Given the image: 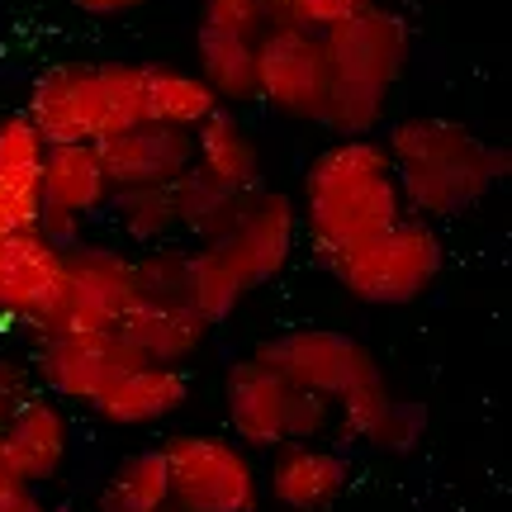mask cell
<instances>
[{
    "instance_id": "32",
    "label": "cell",
    "mask_w": 512,
    "mask_h": 512,
    "mask_svg": "<svg viewBox=\"0 0 512 512\" xmlns=\"http://www.w3.org/2000/svg\"><path fill=\"white\" fill-rule=\"evenodd\" d=\"M0 512H48V508H43V503L34 498V489H24V494L5 498V503H0Z\"/></svg>"
},
{
    "instance_id": "9",
    "label": "cell",
    "mask_w": 512,
    "mask_h": 512,
    "mask_svg": "<svg viewBox=\"0 0 512 512\" xmlns=\"http://www.w3.org/2000/svg\"><path fill=\"white\" fill-rule=\"evenodd\" d=\"M328 91L332 67L323 34L275 15L266 34L256 38V100L294 124H323Z\"/></svg>"
},
{
    "instance_id": "7",
    "label": "cell",
    "mask_w": 512,
    "mask_h": 512,
    "mask_svg": "<svg viewBox=\"0 0 512 512\" xmlns=\"http://www.w3.org/2000/svg\"><path fill=\"white\" fill-rule=\"evenodd\" d=\"M446 271V242H441L437 223L403 214L394 228H384L380 238L361 242L356 252L337 256L328 275L361 304L375 309H403L418 304Z\"/></svg>"
},
{
    "instance_id": "3",
    "label": "cell",
    "mask_w": 512,
    "mask_h": 512,
    "mask_svg": "<svg viewBox=\"0 0 512 512\" xmlns=\"http://www.w3.org/2000/svg\"><path fill=\"white\" fill-rule=\"evenodd\" d=\"M323 48H328L332 67V91L323 124L332 138H370L384 128L389 95L408 72L413 57V29L394 5H366L347 15L342 24L323 29Z\"/></svg>"
},
{
    "instance_id": "4",
    "label": "cell",
    "mask_w": 512,
    "mask_h": 512,
    "mask_svg": "<svg viewBox=\"0 0 512 512\" xmlns=\"http://www.w3.org/2000/svg\"><path fill=\"white\" fill-rule=\"evenodd\" d=\"M256 361H266L271 370H280L290 384L323 394L337 408V427L347 437L366 441L375 437L380 418L394 403V389L384 380V366L375 361V351L337 328H290L266 337L252 351Z\"/></svg>"
},
{
    "instance_id": "28",
    "label": "cell",
    "mask_w": 512,
    "mask_h": 512,
    "mask_svg": "<svg viewBox=\"0 0 512 512\" xmlns=\"http://www.w3.org/2000/svg\"><path fill=\"white\" fill-rule=\"evenodd\" d=\"M422 432H427V408L394 394V403H389V413L380 418L370 446H375V451H389V456H408V451L422 441Z\"/></svg>"
},
{
    "instance_id": "5",
    "label": "cell",
    "mask_w": 512,
    "mask_h": 512,
    "mask_svg": "<svg viewBox=\"0 0 512 512\" xmlns=\"http://www.w3.org/2000/svg\"><path fill=\"white\" fill-rule=\"evenodd\" d=\"M24 119L43 143H100L143 124V62H57L29 86Z\"/></svg>"
},
{
    "instance_id": "15",
    "label": "cell",
    "mask_w": 512,
    "mask_h": 512,
    "mask_svg": "<svg viewBox=\"0 0 512 512\" xmlns=\"http://www.w3.org/2000/svg\"><path fill=\"white\" fill-rule=\"evenodd\" d=\"M67 446H72V422L62 413L53 394H24V399L0 418V456L15 470L24 489H38L67 465Z\"/></svg>"
},
{
    "instance_id": "25",
    "label": "cell",
    "mask_w": 512,
    "mask_h": 512,
    "mask_svg": "<svg viewBox=\"0 0 512 512\" xmlns=\"http://www.w3.org/2000/svg\"><path fill=\"white\" fill-rule=\"evenodd\" d=\"M162 508H171L162 446L128 451L114 465V475L105 479V489H100V512H162Z\"/></svg>"
},
{
    "instance_id": "1",
    "label": "cell",
    "mask_w": 512,
    "mask_h": 512,
    "mask_svg": "<svg viewBox=\"0 0 512 512\" xmlns=\"http://www.w3.org/2000/svg\"><path fill=\"white\" fill-rule=\"evenodd\" d=\"M294 204H299V238H309L323 271L408 214L394 162L375 133L332 138L309 162Z\"/></svg>"
},
{
    "instance_id": "14",
    "label": "cell",
    "mask_w": 512,
    "mask_h": 512,
    "mask_svg": "<svg viewBox=\"0 0 512 512\" xmlns=\"http://www.w3.org/2000/svg\"><path fill=\"white\" fill-rule=\"evenodd\" d=\"M67 285V247L43 238L38 228L0 233V318L29 332L48 323Z\"/></svg>"
},
{
    "instance_id": "12",
    "label": "cell",
    "mask_w": 512,
    "mask_h": 512,
    "mask_svg": "<svg viewBox=\"0 0 512 512\" xmlns=\"http://www.w3.org/2000/svg\"><path fill=\"white\" fill-rule=\"evenodd\" d=\"M114 185L95 143H48L38 171V233L57 247L86 238L91 219L105 214Z\"/></svg>"
},
{
    "instance_id": "17",
    "label": "cell",
    "mask_w": 512,
    "mask_h": 512,
    "mask_svg": "<svg viewBox=\"0 0 512 512\" xmlns=\"http://www.w3.org/2000/svg\"><path fill=\"white\" fill-rule=\"evenodd\" d=\"M351 465L328 441H285L271 451L266 489L285 512H323L347 494Z\"/></svg>"
},
{
    "instance_id": "21",
    "label": "cell",
    "mask_w": 512,
    "mask_h": 512,
    "mask_svg": "<svg viewBox=\"0 0 512 512\" xmlns=\"http://www.w3.org/2000/svg\"><path fill=\"white\" fill-rule=\"evenodd\" d=\"M190 133H195V171L200 176L228 185V190H256L261 185V147H256L252 128L228 105H219Z\"/></svg>"
},
{
    "instance_id": "20",
    "label": "cell",
    "mask_w": 512,
    "mask_h": 512,
    "mask_svg": "<svg viewBox=\"0 0 512 512\" xmlns=\"http://www.w3.org/2000/svg\"><path fill=\"white\" fill-rule=\"evenodd\" d=\"M43 138L24 119V110L0 114V233L38 228V171H43Z\"/></svg>"
},
{
    "instance_id": "34",
    "label": "cell",
    "mask_w": 512,
    "mask_h": 512,
    "mask_svg": "<svg viewBox=\"0 0 512 512\" xmlns=\"http://www.w3.org/2000/svg\"><path fill=\"white\" fill-rule=\"evenodd\" d=\"M266 5H271L275 15H285V10H290V0H266Z\"/></svg>"
},
{
    "instance_id": "18",
    "label": "cell",
    "mask_w": 512,
    "mask_h": 512,
    "mask_svg": "<svg viewBox=\"0 0 512 512\" xmlns=\"http://www.w3.org/2000/svg\"><path fill=\"white\" fill-rule=\"evenodd\" d=\"M190 375L185 366H157V361H138L124 375L105 384V394L91 403V413L110 427H157V422L176 418L190 403Z\"/></svg>"
},
{
    "instance_id": "24",
    "label": "cell",
    "mask_w": 512,
    "mask_h": 512,
    "mask_svg": "<svg viewBox=\"0 0 512 512\" xmlns=\"http://www.w3.org/2000/svg\"><path fill=\"white\" fill-rule=\"evenodd\" d=\"M247 190H228V185L200 176L195 166L185 171L181 181L171 185V200H176V233L190 242H214L228 233V223L238 214V204Z\"/></svg>"
},
{
    "instance_id": "27",
    "label": "cell",
    "mask_w": 512,
    "mask_h": 512,
    "mask_svg": "<svg viewBox=\"0 0 512 512\" xmlns=\"http://www.w3.org/2000/svg\"><path fill=\"white\" fill-rule=\"evenodd\" d=\"M133 285H138V299L190 304V247H176V242L143 247L133 256Z\"/></svg>"
},
{
    "instance_id": "13",
    "label": "cell",
    "mask_w": 512,
    "mask_h": 512,
    "mask_svg": "<svg viewBox=\"0 0 512 512\" xmlns=\"http://www.w3.org/2000/svg\"><path fill=\"white\" fill-rule=\"evenodd\" d=\"M214 242L242 266V275L252 280V290H261V285L280 280L285 266L294 261V247H299V204L285 190L256 185V190L242 195L228 233Z\"/></svg>"
},
{
    "instance_id": "16",
    "label": "cell",
    "mask_w": 512,
    "mask_h": 512,
    "mask_svg": "<svg viewBox=\"0 0 512 512\" xmlns=\"http://www.w3.org/2000/svg\"><path fill=\"white\" fill-rule=\"evenodd\" d=\"M114 190L128 185H176L195 166V133L176 124H128L95 143Z\"/></svg>"
},
{
    "instance_id": "11",
    "label": "cell",
    "mask_w": 512,
    "mask_h": 512,
    "mask_svg": "<svg viewBox=\"0 0 512 512\" xmlns=\"http://www.w3.org/2000/svg\"><path fill=\"white\" fill-rule=\"evenodd\" d=\"M138 299L133 285V252L114 247V242H91L81 238L67 247V285H62V304L53 309L48 323H38L29 332H105L119 328V318L128 304Z\"/></svg>"
},
{
    "instance_id": "2",
    "label": "cell",
    "mask_w": 512,
    "mask_h": 512,
    "mask_svg": "<svg viewBox=\"0 0 512 512\" xmlns=\"http://www.w3.org/2000/svg\"><path fill=\"white\" fill-rule=\"evenodd\" d=\"M384 152L394 162L403 209L418 219H456L508 181L512 152L479 138L470 124L446 114H408L384 128Z\"/></svg>"
},
{
    "instance_id": "30",
    "label": "cell",
    "mask_w": 512,
    "mask_h": 512,
    "mask_svg": "<svg viewBox=\"0 0 512 512\" xmlns=\"http://www.w3.org/2000/svg\"><path fill=\"white\" fill-rule=\"evenodd\" d=\"M366 5H375V0H290L285 19L304 24V29H313V34H323V29H332V24H342L347 15L366 10Z\"/></svg>"
},
{
    "instance_id": "8",
    "label": "cell",
    "mask_w": 512,
    "mask_h": 512,
    "mask_svg": "<svg viewBox=\"0 0 512 512\" xmlns=\"http://www.w3.org/2000/svg\"><path fill=\"white\" fill-rule=\"evenodd\" d=\"M166 489L176 512H256L261 470L247 446L219 432H171L162 441Z\"/></svg>"
},
{
    "instance_id": "29",
    "label": "cell",
    "mask_w": 512,
    "mask_h": 512,
    "mask_svg": "<svg viewBox=\"0 0 512 512\" xmlns=\"http://www.w3.org/2000/svg\"><path fill=\"white\" fill-rule=\"evenodd\" d=\"M271 19L275 10L266 0H200V19L195 24H214V29H228V34L261 38Z\"/></svg>"
},
{
    "instance_id": "19",
    "label": "cell",
    "mask_w": 512,
    "mask_h": 512,
    "mask_svg": "<svg viewBox=\"0 0 512 512\" xmlns=\"http://www.w3.org/2000/svg\"><path fill=\"white\" fill-rule=\"evenodd\" d=\"M119 337L157 366H185L209 337V323L195 304H157V299H133L119 318Z\"/></svg>"
},
{
    "instance_id": "22",
    "label": "cell",
    "mask_w": 512,
    "mask_h": 512,
    "mask_svg": "<svg viewBox=\"0 0 512 512\" xmlns=\"http://www.w3.org/2000/svg\"><path fill=\"white\" fill-rule=\"evenodd\" d=\"M195 72L209 81L219 105L238 110L256 100V38L228 34L214 24H195Z\"/></svg>"
},
{
    "instance_id": "6",
    "label": "cell",
    "mask_w": 512,
    "mask_h": 512,
    "mask_svg": "<svg viewBox=\"0 0 512 512\" xmlns=\"http://www.w3.org/2000/svg\"><path fill=\"white\" fill-rule=\"evenodd\" d=\"M223 413L233 422V441L247 451H275L285 441H328L337 408L323 394L290 384L256 356H242L223 370Z\"/></svg>"
},
{
    "instance_id": "23",
    "label": "cell",
    "mask_w": 512,
    "mask_h": 512,
    "mask_svg": "<svg viewBox=\"0 0 512 512\" xmlns=\"http://www.w3.org/2000/svg\"><path fill=\"white\" fill-rule=\"evenodd\" d=\"M219 110V95L209 91L200 72L166 67V62H143V124H176L195 128Z\"/></svg>"
},
{
    "instance_id": "33",
    "label": "cell",
    "mask_w": 512,
    "mask_h": 512,
    "mask_svg": "<svg viewBox=\"0 0 512 512\" xmlns=\"http://www.w3.org/2000/svg\"><path fill=\"white\" fill-rule=\"evenodd\" d=\"M15 494H24V484H19L15 470H10V465H5V456H0V503H5V498H15Z\"/></svg>"
},
{
    "instance_id": "10",
    "label": "cell",
    "mask_w": 512,
    "mask_h": 512,
    "mask_svg": "<svg viewBox=\"0 0 512 512\" xmlns=\"http://www.w3.org/2000/svg\"><path fill=\"white\" fill-rule=\"evenodd\" d=\"M143 356L128 347L114 328L105 332H29V370L43 394H53L57 403H76L91 408L105 384L114 375H124L128 366H138Z\"/></svg>"
},
{
    "instance_id": "26",
    "label": "cell",
    "mask_w": 512,
    "mask_h": 512,
    "mask_svg": "<svg viewBox=\"0 0 512 512\" xmlns=\"http://www.w3.org/2000/svg\"><path fill=\"white\" fill-rule=\"evenodd\" d=\"M105 214L119 223V238L133 242V247H157V242L181 238L176 233L171 185H128V190H114Z\"/></svg>"
},
{
    "instance_id": "31",
    "label": "cell",
    "mask_w": 512,
    "mask_h": 512,
    "mask_svg": "<svg viewBox=\"0 0 512 512\" xmlns=\"http://www.w3.org/2000/svg\"><path fill=\"white\" fill-rule=\"evenodd\" d=\"M76 10H86V15H128V10H138L143 0H72Z\"/></svg>"
}]
</instances>
